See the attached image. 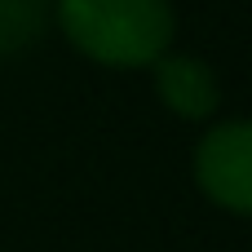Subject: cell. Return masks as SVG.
I'll return each instance as SVG.
<instances>
[{"instance_id":"cell-1","label":"cell","mask_w":252,"mask_h":252,"mask_svg":"<svg viewBox=\"0 0 252 252\" xmlns=\"http://www.w3.org/2000/svg\"><path fill=\"white\" fill-rule=\"evenodd\" d=\"M53 22L66 44L111 71H151L173 49V0H53Z\"/></svg>"},{"instance_id":"cell-2","label":"cell","mask_w":252,"mask_h":252,"mask_svg":"<svg viewBox=\"0 0 252 252\" xmlns=\"http://www.w3.org/2000/svg\"><path fill=\"white\" fill-rule=\"evenodd\" d=\"M195 182L217 208L252 217V120H221L199 137Z\"/></svg>"},{"instance_id":"cell-3","label":"cell","mask_w":252,"mask_h":252,"mask_svg":"<svg viewBox=\"0 0 252 252\" xmlns=\"http://www.w3.org/2000/svg\"><path fill=\"white\" fill-rule=\"evenodd\" d=\"M151 84H155V97L186 124H204L221 106V80L195 53H173L168 49L164 58H155L151 62Z\"/></svg>"},{"instance_id":"cell-4","label":"cell","mask_w":252,"mask_h":252,"mask_svg":"<svg viewBox=\"0 0 252 252\" xmlns=\"http://www.w3.org/2000/svg\"><path fill=\"white\" fill-rule=\"evenodd\" d=\"M53 18V0H0V58L27 53Z\"/></svg>"}]
</instances>
